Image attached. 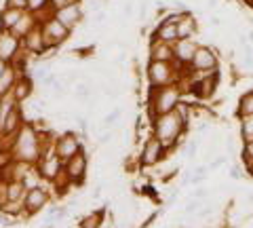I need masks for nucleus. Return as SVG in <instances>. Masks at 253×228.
<instances>
[{"instance_id":"f257e3e1","label":"nucleus","mask_w":253,"mask_h":228,"mask_svg":"<svg viewBox=\"0 0 253 228\" xmlns=\"http://www.w3.org/2000/svg\"><path fill=\"white\" fill-rule=\"evenodd\" d=\"M184 125H186L184 110H171L167 114H161L154 123L156 139L161 141L165 148L173 146L177 141V137L181 136V131H184Z\"/></svg>"},{"instance_id":"f03ea898","label":"nucleus","mask_w":253,"mask_h":228,"mask_svg":"<svg viewBox=\"0 0 253 228\" xmlns=\"http://www.w3.org/2000/svg\"><path fill=\"white\" fill-rule=\"evenodd\" d=\"M41 152H42V148L38 144L36 129L30 127V125H23L13 141V156L21 163H34L41 159Z\"/></svg>"},{"instance_id":"7ed1b4c3","label":"nucleus","mask_w":253,"mask_h":228,"mask_svg":"<svg viewBox=\"0 0 253 228\" xmlns=\"http://www.w3.org/2000/svg\"><path fill=\"white\" fill-rule=\"evenodd\" d=\"M177 91L175 89H169V87H163L161 91L156 93V97H154V119H158L161 114H167L171 112V110H175L177 106Z\"/></svg>"},{"instance_id":"20e7f679","label":"nucleus","mask_w":253,"mask_h":228,"mask_svg":"<svg viewBox=\"0 0 253 228\" xmlns=\"http://www.w3.org/2000/svg\"><path fill=\"white\" fill-rule=\"evenodd\" d=\"M42 32H44L46 46H55V45H61L63 41H66L68 34H70V30L63 26L61 21H57L55 17H51V19H46V21H44Z\"/></svg>"},{"instance_id":"39448f33","label":"nucleus","mask_w":253,"mask_h":228,"mask_svg":"<svg viewBox=\"0 0 253 228\" xmlns=\"http://www.w3.org/2000/svg\"><path fill=\"white\" fill-rule=\"evenodd\" d=\"M19 49H21V38L15 36L13 32L0 30V59H4L6 64H11Z\"/></svg>"},{"instance_id":"423d86ee","label":"nucleus","mask_w":253,"mask_h":228,"mask_svg":"<svg viewBox=\"0 0 253 228\" xmlns=\"http://www.w3.org/2000/svg\"><path fill=\"white\" fill-rule=\"evenodd\" d=\"M148 78L154 87H165L171 81V66L169 61H150Z\"/></svg>"},{"instance_id":"0eeeda50","label":"nucleus","mask_w":253,"mask_h":228,"mask_svg":"<svg viewBox=\"0 0 253 228\" xmlns=\"http://www.w3.org/2000/svg\"><path fill=\"white\" fill-rule=\"evenodd\" d=\"M78 152H81V144H78L76 136H72V133H66V136H61L59 141L55 144V154H57L61 161H70Z\"/></svg>"},{"instance_id":"6e6552de","label":"nucleus","mask_w":253,"mask_h":228,"mask_svg":"<svg viewBox=\"0 0 253 228\" xmlns=\"http://www.w3.org/2000/svg\"><path fill=\"white\" fill-rule=\"evenodd\" d=\"M53 17L57 19V21H61L68 30H70V28H74L76 23L83 19L81 4H78V2H70V4H66V6H61V9L55 11V13H53Z\"/></svg>"},{"instance_id":"1a4fd4ad","label":"nucleus","mask_w":253,"mask_h":228,"mask_svg":"<svg viewBox=\"0 0 253 228\" xmlns=\"http://www.w3.org/2000/svg\"><path fill=\"white\" fill-rule=\"evenodd\" d=\"M46 201H49V194L38 186V188H32V190L26 192V196H23V207H26L28 214H36V211H41L46 205Z\"/></svg>"},{"instance_id":"9d476101","label":"nucleus","mask_w":253,"mask_h":228,"mask_svg":"<svg viewBox=\"0 0 253 228\" xmlns=\"http://www.w3.org/2000/svg\"><path fill=\"white\" fill-rule=\"evenodd\" d=\"M63 171H66V176L72 180V182H81V180L84 178V174H86V156L83 152H78L70 161H66Z\"/></svg>"},{"instance_id":"9b49d317","label":"nucleus","mask_w":253,"mask_h":228,"mask_svg":"<svg viewBox=\"0 0 253 228\" xmlns=\"http://www.w3.org/2000/svg\"><path fill=\"white\" fill-rule=\"evenodd\" d=\"M21 45L26 46L28 51L32 53H42L46 49V41H44V32H42V26H34L30 32L21 38Z\"/></svg>"},{"instance_id":"f8f14e48","label":"nucleus","mask_w":253,"mask_h":228,"mask_svg":"<svg viewBox=\"0 0 253 228\" xmlns=\"http://www.w3.org/2000/svg\"><path fill=\"white\" fill-rule=\"evenodd\" d=\"M217 64V57L209 46H199L194 53V59H192V68L199 70V72H205V70H213Z\"/></svg>"},{"instance_id":"ddd939ff","label":"nucleus","mask_w":253,"mask_h":228,"mask_svg":"<svg viewBox=\"0 0 253 228\" xmlns=\"http://www.w3.org/2000/svg\"><path fill=\"white\" fill-rule=\"evenodd\" d=\"M163 150H165V146L156 137L148 139L146 146H144V150H141V165H156L158 161H161Z\"/></svg>"},{"instance_id":"4468645a","label":"nucleus","mask_w":253,"mask_h":228,"mask_svg":"<svg viewBox=\"0 0 253 228\" xmlns=\"http://www.w3.org/2000/svg\"><path fill=\"white\" fill-rule=\"evenodd\" d=\"M181 17H171L167 21H163L156 30V41H163V43H175L179 41L177 38V21Z\"/></svg>"},{"instance_id":"2eb2a0df","label":"nucleus","mask_w":253,"mask_h":228,"mask_svg":"<svg viewBox=\"0 0 253 228\" xmlns=\"http://www.w3.org/2000/svg\"><path fill=\"white\" fill-rule=\"evenodd\" d=\"M61 169H63V165H61V159H59L57 154L44 156V159L41 161V165H38V171H41V176L46 178V180H55Z\"/></svg>"},{"instance_id":"dca6fc26","label":"nucleus","mask_w":253,"mask_h":228,"mask_svg":"<svg viewBox=\"0 0 253 228\" xmlns=\"http://www.w3.org/2000/svg\"><path fill=\"white\" fill-rule=\"evenodd\" d=\"M23 17V11L21 9H13V6H4L0 11V30L4 32H11V30L17 26V21Z\"/></svg>"},{"instance_id":"f3484780","label":"nucleus","mask_w":253,"mask_h":228,"mask_svg":"<svg viewBox=\"0 0 253 228\" xmlns=\"http://www.w3.org/2000/svg\"><path fill=\"white\" fill-rule=\"evenodd\" d=\"M196 49H199V45H194L188 38V41H179L175 46H173V55H175L179 61H184V64H192Z\"/></svg>"},{"instance_id":"a211bd4d","label":"nucleus","mask_w":253,"mask_h":228,"mask_svg":"<svg viewBox=\"0 0 253 228\" xmlns=\"http://www.w3.org/2000/svg\"><path fill=\"white\" fill-rule=\"evenodd\" d=\"M15 83H17V68L9 66V68H6V72L0 76V99L6 97V95H11Z\"/></svg>"},{"instance_id":"6ab92c4d","label":"nucleus","mask_w":253,"mask_h":228,"mask_svg":"<svg viewBox=\"0 0 253 228\" xmlns=\"http://www.w3.org/2000/svg\"><path fill=\"white\" fill-rule=\"evenodd\" d=\"M196 34V21L192 15H184L179 21H177V38L179 41H188L190 36Z\"/></svg>"},{"instance_id":"aec40b11","label":"nucleus","mask_w":253,"mask_h":228,"mask_svg":"<svg viewBox=\"0 0 253 228\" xmlns=\"http://www.w3.org/2000/svg\"><path fill=\"white\" fill-rule=\"evenodd\" d=\"M11 95L15 97V101H17V104L26 101V99L32 95V81H30V78H17V83H15Z\"/></svg>"},{"instance_id":"412c9836","label":"nucleus","mask_w":253,"mask_h":228,"mask_svg":"<svg viewBox=\"0 0 253 228\" xmlns=\"http://www.w3.org/2000/svg\"><path fill=\"white\" fill-rule=\"evenodd\" d=\"M150 55H152V61H169L173 57V49L169 43L156 41V45H152V49H150Z\"/></svg>"},{"instance_id":"4be33fe9","label":"nucleus","mask_w":253,"mask_h":228,"mask_svg":"<svg viewBox=\"0 0 253 228\" xmlns=\"http://www.w3.org/2000/svg\"><path fill=\"white\" fill-rule=\"evenodd\" d=\"M26 192L28 190L21 180H9V184H6V201H23Z\"/></svg>"},{"instance_id":"5701e85b","label":"nucleus","mask_w":253,"mask_h":228,"mask_svg":"<svg viewBox=\"0 0 253 228\" xmlns=\"http://www.w3.org/2000/svg\"><path fill=\"white\" fill-rule=\"evenodd\" d=\"M34 26H36V23H34V13H23V17L17 21V26H15L11 32H13L15 36L23 38V36H26Z\"/></svg>"},{"instance_id":"b1692460","label":"nucleus","mask_w":253,"mask_h":228,"mask_svg":"<svg viewBox=\"0 0 253 228\" xmlns=\"http://www.w3.org/2000/svg\"><path fill=\"white\" fill-rule=\"evenodd\" d=\"M21 209H26V207H23V201H4L2 205H0V214L17 216V214H21Z\"/></svg>"},{"instance_id":"393cba45","label":"nucleus","mask_w":253,"mask_h":228,"mask_svg":"<svg viewBox=\"0 0 253 228\" xmlns=\"http://www.w3.org/2000/svg\"><path fill=\"white\" fill-rule=\"evenodd\" d=\"M99 224H101V216L99 214H93V216H86L84 220H83V228H99Z\"/></svg>"},{"instance_id":"a878e982","label":"nucleus","mask_w":253,"mask_h":228,"mask_svg":"<svg viewBox=\"0 0 253 228\" xmlns=\"http://www.w3.org/2000/svg\"><path fill=\"white\" fill-rule=\"evenodd\" d=\"M241 114L243 116H249L253 114V95H245L241 101Z\"/></svg>"},{"instance_id":"bb28decb","label":"nucleus","mask_w":253,"mask_h":228,"mask_svg":"<svg viewBox=\"0 0 253 228\" xmlns=\"http://www.w3.org/2000/svg\"><path fill=\"white\" fill-rule=\"evenodd\" d=\"M243 131H245V137L249 141L253 139V114L245 116V123H243Z\"/></svg>"},{"instance_id":"cd10ccee","label":"nucleus","mask_w":253,"mask_h":228,"mask_svg":"<svg viewBox=\"0 0 253 228\" xmlns=\"http://www.w3.org/2000/svg\"><path fill=\"white\" fill-rule=\"evenodd\" d=\"M46 4H49V0H28V9H30L32 13L42 11Z\"/></svg>"},{"instance_id":"c85d7f7f","label":"nucleus","mask_w":253,"mask_h":228,"mask_svg":"<svg viewBox=\"0 0 253 228\" xmlns=\"http://www.w3.org/2000/svg\"><path fill=\"white\" fill-rule=\"evenodd\" d=\"M6 6H13V9H28V0H6Z\"/></svg>"},{"instance_id":"c756f323","label":"nucleus","mask_w":253,"mask_h":228,"mask_svg":"<svg viewBox=\"0 0 253 228\" xmlns=\"http://www.w3.org/2000/svg\"><path fill=\"white\" fill-rule=\"evenodd\" d=\"M118 116H121V108H114L112 112H110V116H106V121H104V123H106V125H112V123L118 119Z\"/></svg>"},{"instance_id":"7c9ffc66","label":"nucleus","mask_w":253,"mask_h":228,"mask_svg":"<svg viewBox=\"0 0 253 228\" xmlns=\"http://www.w3.org/2000/svg\"><path fill=\"white\" fill-rule=\"evenodd\" d=\"M70 2H74V0H49V4L55 6V11L61 9V6H66V4H70Z\"/></svg>"},{"instance_id":"2f4dec72","label":"nucleus","mask_w":253,"mask_h":228,"mask_svg":"<svg viewBox=\"0 0 253 228\" xmlns=\"http://www.w3.org/2000/svg\"><path fill=\"white\" fill-rule=\"evenodd\" d=\"M196 148H199V141H192V144H190L188 146V156H190V159H194V156H196Z\"/></svg>"},{"instance_id":"473e14b6","label":"nucleus","mask_w":253,"mask_h":228,"mask_svg":"<svg viewBox=\"0 0 253 228\" xmlns=\"http://www.w3.org/2000/svg\"><path fill=\"white\" fill-rule=\"evenodd\" d=\"M11 64H6V61L4 59H0V76H2L4 72H6V68H9Z\"/></svg>"},{"instance_id":"72a5a7b5","label":"nucleus","mask_w":253,"mask_h":228,"mask_svg":"<svg viewBox=\"0 0 253 228\" xmlns=\"http://www.w3.org/2000/svg\"><path fill=\"white\" fill-rule=\"evenodd\" d=\"M196 207H199V201H192V203H190V205L186 207V211H194Z\"/></svg>"},{"instance_id":"f704fd0d","label":"nucleus","mask_w":253,"mask_h":228,"mask_svg":"<svg viewBox=\"0 0 253 228\" xmlns=\"http://www.w3.org/2000/svg\"><path fill=\"white\" fill-rule=\"evenodd\" d=\"M194 196H199V199H201V196H207V190H205V188H199V190L194 192Z\"/></svg>"},{"instance_id":"c9c22d12","label":"nucleus","mask_w":253,"mask_h":228,"mask_svg":"<svg viewBox=\"0 0 253 228\" xmlns=\"http://www.w3.org/2000/svg\"><path fill=\"white\" fill-rule=\"evenodd\" d=\"M247 156H253V141H249V146H247Z\"/></svg>"}]
</instances>
